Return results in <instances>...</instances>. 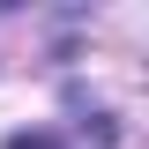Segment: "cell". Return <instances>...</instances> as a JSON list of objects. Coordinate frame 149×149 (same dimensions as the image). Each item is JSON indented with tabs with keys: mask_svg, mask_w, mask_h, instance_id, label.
Returning <instances> with one entry per match:
<instances>
[{
	"mask_svg": "<svg viewBox=\"0 0 149 149\" xmlns=\"http://www.w3.org/2000/svg\"><path fill=\"white\" fill-rule=\"evenodd\" d=\"M8 149H60L52 134H8Z\"/></svg>",
	"mask_w": 149,
	"mask_h": 149,
	"instance_id": "6da1fadb",
	"label": "cell"
}]
</instances>
